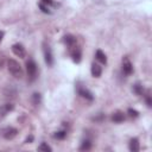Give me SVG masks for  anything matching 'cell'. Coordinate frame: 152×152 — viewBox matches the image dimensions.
Returning <instances> with one entry per match:
<instances>
[{"instance_id": "cell-1", "label": "cell", "mask_w": 152, "mask_h": 152, "mask_svg": "<svg viewBox=\"0 0 152 152\" xmlns=\"http://www.w3.org/2000/svg\"><path fill=\"white\" fill-rule=\"evenodd\" d=\"M7 69H8L10 74H12L14 77H17V78H21L23 77V69H21L20 64L17 61L8 59V62H7Z\"/></svg>"}, {"instance_id": "cell-2", "label": "cell", "mask_w": 152, "mask_h": 152, "mask_svg": "<svg viewBox=\"0 0 152 152\" xmlns=\"http://www.w3.org/2000/svg\"><path fill=\"white\" fill-rule=\"evenodd\" d=\"M26 71H27V75H28L30 81H34L36 77H37L38 68H37V64H36V62L33 59H28L26 62Z\"/></svg>"}, {"instance_id": "cell-3", "label": "cell", "mask_w": 152, "mask_h": 152, "mask_svg": "<svg viewBox=\"0 0 152 152\" xmlns=\"http://www.w3.org/2000/svg\"><path fill=\"white\" fill-rule=\"evenodd\" d=\"M43 52H44V59H45L46 64L52 65L53 64V55H52V50L49 44L43 43Z\"/></svg>"}, {"instance_id": "cell-4", "label": "cell", "mask_w": 152, "mask_h": 152, "mask_svg": "<svg viewBox=\"0 0 152 152\" xmlns=\"http://www.w3.org/2000/svg\"><path fill=\"white\" fill-rule=\"evenodd\" d=\"M17 134H18V129L14 127H6L1 131V135L6 140H12L13 138L17 137Z\"/></svg>"}, {"instance_id": "cell-5", "label": "cell", "mask_w": 152, "mask_h": 152, "mask_svg": "<svg viewBox=\"0 0 152 152\" xmlns=\"http://www.w3.org/2000/svg\"><path fill=\"white\" fill-rule=\"evenodd\" d=\"M12 51H13V53H14L17 57H20V58H24L25 55H26L25 48H24L21 44H19V43L12 45Z\"/></svg>"}, {"instance_id": "cell-6", "label": "cell", "mask_w": 152, "mask_h": 152, "mask_svg": "<svg viewBox=\"0 0 152 152\" xmlns=\"http://www.w3.org/2000/svg\"><path fill=\"white\" fill-rule=\"evenodd\" d=\"M122 71L126 75H131L133 72V65H132L131 61L128 59V57H124L122 58Z\"/></svg>"}, {"instance_id": "cell-7", "label": "cell", "mask_w": 152, "mask_h": 152, "mask_svg": "<svg viewBox=\"0 0 152 152\" xmlns=\"http://www.w3.org/2000/svg\"><path fill=\"white\" fill-rule=\"evenodd\" d=\"M13 109H14V104H12V103H5V104H2L0 107V120L4 119Z\"/></svg>"}, {"instance_id": "cell-8", "label": "cell", "mask_w": 152, "mask_h": 152, "mask_svg": "<svg viewBox=\"0 0 152 152\" xmlns=\"http://www.w3.org/2000/svg\"><path fill=\"white\" fill-rule=\"evenodd\" d=\"M71 57H72L74 62L80 63V62H81V57H82L81 49H80V48H77V46H74V49L71 50Z\"/></svg>"}, {"instance_id": "cell-9", "label": "cell", "mask_w": 152, "mask_h": 152, "mask_svg": "<svg viewBox=\"0 0 152 152\" xmlns=\"http://www.w3.org/2000/svg\"><path fill=\"white\" fill-rule=\"evenodd\" d=\"M78 94H80L82 97H84V99H87V100H89V101H93V100H94L93 94H91L89 90L84 89V88H78Z\"/></svg>"}, {"instance_id": "cell-10", "label": "cell", "mask_w": 152, "mask_h": 152, "mask_svg": "<svg viewBox=\"0 0 152 152\" xmlns=\"http://www.w3.org/2000/svg\"><path fill=\"white\" fill-rule=\"evenodd\" d=\"M91 75L94 76V77H100L101 76V74H102V68L99 65V64H95V63H93L91 64Z\"/></svg>"}, {"instance_id": "cell-11", "label": "cell", "mask_w": 152, "mask_h": 152, "mask_svg": "<svg viewBox=\"0 0 152 152\" xmlns=\"http://www.w3.org/2000/svg\"><path fill=\"white\" fill-rule=\"evenodd\" d=\"M63 42H64L68 46L74 48V46H75V44H76V38H75L74 36H71V34H66V36H64Z\"/></svg>"}, {"instance_id": "cell-12", "label": "cell", "mask_w": 152, "mask_h": 152, "mask_svg": "<svg viewBox=\"0 0 152 152\" xmlns=\"http://www.w3.org/2000/svg\"><path fill=\"white\" fill-rule=\"evenodd\" d=\"M129 150H131L132 152H138V151L140 150L139 140H138L137 138H134V139H131V141H129Z\"/></svg>"}, {"instance_id": "cell-13", "label": "cell", "mask_w": 152, "mask_h": 152, "mask_svg": "<svg viewBox=\"0 0 152 152\" xmlns=\"http://www.w3.org/2000/svg\"><path fill=\"white\" fill-rule=\"evenodd\" d=\"M112 120L114 122H122L125 120V114L122 112H115L112 115Z\"/></svg>"}, {"instance_id": "cell-14", "label": "cell", "mask_w": 152, "mask_h": 152, "mask_svg": "<svg viewBox=\"0 0 152 152\" xmlns=\"http://www.w3.org/2000/svg\"><path fill=\"white\" fill-rule=\"evenodd\" d=\"M95 57H96V59H97L99 62H101V63H103V64L107 63V57H106V55H104L101 50H97V51H96Z\"/></svg>"}, {"instance_id": "cell-15", "label": "cell", "mask_w": 152, "mask_h": 152, "mask_svg": "<svg viewBox=\"0 0 152 152\" xmlns=\"http://www.w3.org/2000/svg\"><path fill=\"white\" fill-rule=\"evenodd\" d=\"M91 148V142H90V140H84V141H82V144H81V146H80V150L81 151H88V150H90Z\"/></svg>"}, {"instance_id": "cell-16", "label": "cell", "mask_w": 152, "mask_h": 152, "mask_svg": "<svg viewBox=\"0 0 152 152\" xmlns=\"http://www.w3.org/2000/svg\"><path fill=\"white\" fill-rule=\"evenodd\" d=\"M40 101H42L40 94H39V93H34V94L32 95V103H33L34 106H38V104L40 103Z\"/></svg>"}, {"instance_id": "cell-17", "label": "cell", "mask_w": 152, "mask_h": 152, "mask_svg": "<svg viewBox=\"0 0 152 152\" xmlns=\"http://www.w3.org/2000/svg\"><path fill=\"white\" fill-rule=\"evenodd\" d=\"M133 91H134L137 95H142V91H144V89H142V86H140L139 83L134 84V86H133Z\"/></svg>"}, {"instance_id": "cell-18", "label": "cell", "mask_w": 152, "mask_h": 152, "mask_svg": "<svg viewBox=\"0 0 152 152\" xmlns=\"http://www.w3.org/2000/svg\"><path fill=\"white\" fill-rule=\"evenodd\" d=\"M38 150H39V151H44V152H51V151H52V148H51L48 144H45V142H42V144L39 145Z\"/></svg>"}, {"instance_id": "cell-19", "label": "cell", "mask_w": 152, "mask_h": 152, "mask_svg": "<svg viewBox=\"0 0 152 152\" xmlns=\"http://www.w3.org/2000/svg\"><path fill=\"white\" fill-rule=\"evenodd\" d=\"M53 137H55L56 139H64V138L66 137V132H65V131H59V132L55 133Z\"/></svg>"}, {"instance_id": "cell-20", "label": "cell", "mask_w": 152, "mask_h": 152, "mask_svg": "<svg viewBox=\"0 0 152 152\" xmlns=\"http://www.w3.org/2000/svg\"><path fill=\"white\" fill-rule=\"evenodd\" d=\"M127 113H128V115H129L131 118H138V116H139V113H138L135 109H132V108H129V109L127 110Z\"/></svg>"}, {"instance_id": "cell-21", "label": "cell", "mask_w": 152, "mask_h": 152, "mask_svg": "<svg viewBox=\"0 0 152 152\" xmlns=\"http://www.w3.org/2000/svg\"><path fill=\"white\" fill-rule=\"evenodd\" d=\"M39 7H40V10H42L44 13H51V12H50V10H49V6H48V5H45V4L40 2V4H39Z\"/></svg>"}, {"instance_id": "cell-22", "label": "cell", "mask_w": 152, "mask_h": 152, "mask_svg": "<svg viewBox=\"0 0 152 152\" xmlns=\"http://www.w3.org/2000/svg\"><path fill=\"white\" fill-rule=\"evenodd\" d=\"M145 100H146V103H147V106H148V107H151V106H152V101H151V96H150V95H146V97H145Z\"/></svg>"}, {"instance_id": "cell-23", "label": "cell", "mask_w": 152, "mask_h": 152, "mask_svg": "<svg viewBox=\"0 0 152 152\" xmlns=\"http://www.w3.org/2000/svg\"><path fill=\"white\" fill-rule=\"evenodd\" d=\"M42 2L43 4H45V5H53V0H42Z\"/></svg>"}, {"instance_id": "cell-24", "label": "cell", "mask_w": 152, "mask_h": 152, "mask_svg": "<svg viewBox=\"0 0 152 152\" xmlns=\"http://www.w3.org/2000/svg\"><path fill=\"white\" fill-rule=\"evenodd\" d=\"M32 140H33V137H32V135H30V137L26 139V141H25V142H31Z\"/></svg>"}, {"instance_id": "cell-25", "label": "cell", "mask_w": 152, "mask_h": 152, "mask_svg": "<svg viewBox=\"0 0 152 152\" xmlns=\"http://www.w3.org/2000/svg\"><path fill=\"white\" fill-rule=\"evenodd\" d=\"M2 38H4V32H2V31H0V42L2 40Z\"/></svg>"}]
</instances>
